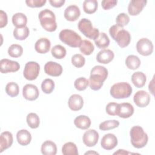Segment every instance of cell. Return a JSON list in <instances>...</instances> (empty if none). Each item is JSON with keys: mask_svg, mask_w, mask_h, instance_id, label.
<instances>
[{"mask_svg": "<svg viewBox=\"0 0 155 155\" xmlns=\"http://www.w3.org/2000/svg\"><path fill=\"white\" fill-rule=\"evenodd\" d=\"M108 74L107 69L103 66L96 65L92 68L88 79L90 88L94 91L100 90L107 78Z\"/></svg>", "mask_w": 155, "mask_h": 155, "instance_id": "1", "label": "cell"}, {"mask_svg": "<svg viewBox=\"0 0 155 155\" xmlns=\"http://www.w3.org/2000/svg\"><path fill=\"white\" fill-rule=\"evenodd\" d=\"M109 33L111 38L116 41L118 45L121 48L127 47L131 41L130 33L124 30L122 27L117 24L112 25L109 29Z\"/></svg>", "mask_w": 155, "mask_h": 155, "instance_id": "2", "label": "cell"}, {"mask_svg": "<svg viewBox=\"0 0 155 155\" xmlns=\"http://www.w3.org/2000/svg\"><path fill=\"white\" fill-rule=\"evenodd\" d=\"M39 19L42 27L47 31L53 32L57 28L54 13L49 9H44L39 13Z\"/></svg>", "mask_w": 155, "mask_h": 155, "instance_id": "3", "label": "cell"}, {"mask_svg": "<svg viewBox=\"0 0 155 155\" xmlns=\"http://www.w3.org/2000/svg\"><path fill=\"white\" fill-rule=\"evenodd\" d=\"M130 134L131 143L134 148H142L147 145L148 137L141 127L138 125L133 127L130 130Z\"/></svg>", "mask_w": 155, "mask_h": 155, "instance_id": "4", "label": "cell"}, {"mask_svg": "<svg viewBox=\"0 0 155 155\" xmlns=\"http://www.w3.org/2000/svg\"><path fill=\"white\" fill-rule=\"evenodd\" d=\"M59 38L62 42L73 48L79 47L82 42L81 37L74 31L69 29L61 30Z\"/></svg>", "mask_w": 155, "mask_h": 155, "instance_id": "5", "label": "cell"}, {"mask_svg": "<svg viewBox=\"0 0 155 155\" xmlns=\"http://www.w3.org/2000/svg\"><path fill=\"white\" fill-rule=\"evenodd\" d=\"M132 87L125 82L116 83L110 88V94L115 99H124L130 96L132 93Z\"/></svg>", "mask_w": 155, "mask_h": 155, "instance_id": "6", "label": "cell"}, {"mask_svg": "<svg viewBox=\"0 0 155 155\" xmlns=\"http://www.w3.org/2000/svg\"><path fill=\"white\" fill-rule=\"evenodd\" d=\"M78 29L87 38L95 40L99 35V31L97 28H94L91 22L87 19L83 18L78 22Z\"/></svg>", "mask_w": 155, "mask_h": 155, "instance_id": "7", "label": "cell"}, {"mask_svg": "<svg viewBox=\"0 0 155 155\" xmlns=\"http://www.w3.org/2000/svg\"><path fill=\"white\" fill-rule=\"evenodd\" d=\"M40 71V65L38 63L34 61H30L26 63L23 75L24 78L28 81H33L36 79Z\"/></svg>", "mask_w": 155, "mask_h": 155, "instance_id": "8", "label": "cell"}, {"mask_svg": "<svg viewBox=\"0 0 155 155\" xmlns=\"http://www.w3.org/2000/svg\"><path fill=\"white\" fill-rule=\"evenodd\" d=\"M153 48L152 42L147 38H141L136 44V50L142 56H146L151 54L153 51Z\"/></svg>", "mask_w": 155, "mask_h": 155, "instance_id": "9", "label": "cell"}, {"mask_svg": "<svg viewBox=\"0 0 155 155\" xmlns=\"http://www.w3.org/2000/svg\"><path fill=\"white\" fill-rule=\"evenodd\" d=\"M20 68V65L17 61L2 59L0 61V70L2 73L16 72Z\"/></svg>", "mask_w": 155, "mask_h": 155, "instance_id": "10", "label": "cell"}, {"mask_svg": "<svg viewBox=\"0 0 155 155\" xmlns=\"http://www.w3.org/2000/svg\"><path fill=\"white\" fill-rule=\"evenodd\" d=\"M22 95L25 99L32 101L38 99L39 95V91L36 85L28 84L24 86Z\"/></svg>", "mask_w": 155, "mask_h": 155, "instance_id": "11", "label": "cell"}, {"mask_svg": "<svg viewBox=\"0 0 155 155\" xmlns=\"http://www.w3.org/2000/svg\"><path fill=\"white\" fill-rule=\"evenodd\" d=\"M133 101L137 107L143 108L149 104L150 102V96L147 91L144 90H139L134 94Z\"/></svg>", "mask_w": 155, "mask_h": 155, "instance_id": "12", "label": "cell"}, {"mask_svg": "<svg viewBox=\"0 0 155 155\" xmlns=\"http://www.w3.org/2000/svg\"><path fill=\"white\" fill-rule=\"evenodd\" d=\"M99 136L95 130L90 129L86 131L83 135V142L88 147H94L97 143Z\"/></svg>", "mask_w": 155, "mask_h": 155, "instance_id": "13", "label": "cell"}, {"mask_svg": "<svg viewBox=\"0 0 155 155\" xmlns=\"http://www.w3.org/2000/svg\"><path fill=\"white\" fill-rule=\"evenodd\" d=\"M44 71L45 73L49 76L57 77L61 75L63 68L62 65L59 64L53 61H49L45 64Z\"/></svg>", "mask_w": 155, "mask_h": 155, "instance_id": "14", "label": "cell"}, {"mask_svg": "<svg viewBox=\"0 0 155 155\" xmlns=\"http://www.w3.org/2000/svg\"><path fill=\"white\" fill-rule=\"evenodd\" d=\"M101 147L106 150H111L117 145V138L112 133L105 134L101 141Z\"/></svg>", "mask_w": 155, "mask_h": 155, "instance_id": "15", "label": "cell"}, {"mask_svg": "<svg viewBox=\"0 0 155 155\" xmlns=\"http://www.w3.org/2000/svg\"><path fill=\"white\" fill-rule=\"evenodd\" d=\"M147 1L146 0H132L129 2L128 12L131 16L139 15L145 7Z\"/></svg>", "mask_w": 155, "mask_h": 155, "instance_id": "16", "label": "cell"}, {"mask_svg": "<svg viewBox=\"0 0 155 155\" xmlns=\"http://www.w3.org/2000/svg\"><path fill=\"white\" fill-rule=\"evenodd\" d=\"M81 15L79 8L76 5H70L68 6L64 13V18L68 21L73 22L76 21Z\"/></svg>", "mask_w": 155, "mask_h": 155, "instance_id": "17", "label": "cell"}, {"mask_svg": "<svg viewBox=\"0 0 155 155\" xmlns=\"http://www.w3.org/2000/svg\"><path fill=\"white\" fill-rule=\"evenodd\" d=\"M68 104L69 108L72 111H79L83 107L84 100L81 95L78 94H73L69 97Z\"/></svg>", "mask_w": 155, "mask_h": 155, "instance_id": "18", "label": "cell"}, {"mask_svg": "<svg viewBox=\"0 0 155 155\" xmlns=\"http://www.w3.org/2000/svg\"><path fill=\"white\" fill-rule=\"evenodd\" d=\"M13 142L12 134L9 131H4L0 135V153L10 148Z\"/></svg>", "mask_w": 155, "mask_h": 155, "instance_id": "19", "label": "cell"}, {"mask_svg": "<svg viewBox=\"0 0 155 155\" xmlns=\"http://www.w3.org/2000/svg\"><path fill=\"white\" fill-rule=\"evenodd\" d=\"M134 113V107L128 102L119 104L117 116L122 118H128Z\"/></svg>", "mask_w": 155, "mask_h": 155, "instance_id": "20", "label": "cell"}, {"mask_svg": "<svg viewBox=\"0 0 155 155\" xmlns=\"http://www.w3.org/2000/svg\"><path fill=\"white\" fill-rule=\"evenodd\" d=\"M114 56V52L112 50L110 49H103L97 54L96 60L101 64H107L113 59Z\"/></svg>", "mask_w": 155, "mask_h": 155, "instance_id": "21", "label": "cell"}, {"mask_svg": "<svg viewBox=\"0 0 155 155\" xmlns=\"http://www.w3.org/2000/svg\"><path fill=\"white\" fill-rule=\"evenodd\" d=\"M50 47V41L46 38H41L39 39L35 44V50L40 54H45L48 52Z\"/></svg>", "mask_w": 155, "mask_h": 155, "instance_id": "22", "label": "cell"}, {"mask_svg": "<svg viewBox=\"0 0 155 155\" xmlns=\"http://www.w3.org/2000/svg\"><path fill=\"white\" fill-rule=\"evenodd\" d=\"M16 139L18 143L22 146L28 145L31 140V135L27 130H21L16 134Z\"/></svg>", "mask_w": 155, "mask_h": 155, "instance_id": "23", "label": "cell"}, {"mask_svg": "<svg viewBox=\"0 0 155 155\" xmlns=\"http://www.w3.org/2000/svg\"><path fill=\"white\" fill-rule=\"evenodd\" d=\"M41 153L44 155H55L57 153L56 145L51 140L44 142L41 145Z\"/></svg>", "mask_w": 155, "mask_h": 155, "instance_id": "24", "label": "cell"}, {"mask_svg": "<svg viewBox=\"0 0 155 155\" xmlns=\"http://www.w3.org/2000/svg\"><path fill=\"white\" fill-rule=\"evenodd\" d=\"M91 123L90 119L85 115H80L76 117L74 120L75 126L81 130H87L90 128Z\"/></svg>", "mask_w": 155, "mask_h": 155, "instance_id": "25", "label": "cell"}, {"mask_svg": "<svg viewBox=\"0 0 155 155\" xmlns=\"http://www.w3.org/2000/svg\"><path fill=\"white\" fill-rule=\"evenodd\" d=\"M147 78L145 74L141 71H136L131 76V81L137 88L143 87L146 83Z\"/></svg>", "mask_w": 155, "mask_h": 155, "instance_id": "26", "label": "cell"}, {"mask_svg": "<svg viewBox=\"0 0 155 155\" xmlns=\"http://www.w3.org/2000/svg\"><path fill=\"white\" fill-rule=\"evenodd\" d=\"M13 24L16 28H22L26 26L27 22V16L22 13H16L12 16Z\"/></svg>", "mask_w": 155, "mask_h": 155, "instance_id": "27", "label": "cell"}, {"mask_svg": "<svg viewBox=\"0 0 155 155\" xmlns=\"http://www.w3.org/2000/svg\"><path fill=\"white\" fill-rule=\"evenodd\" d=\"M140 60L136 55L131 54L127 56L125 59V64L129 69L136 70L140 65Z\"/></svg>", "mask_w": 155, "mask_h": 155, "instance_id": "28", "label": "cell"}, {"mask_svg": "<svg viewBox=\"0 0 155 155\" xmlns=\"http://www.w3.org/2000/svg\"><path fill=\"white\" fill-rule=\"evenodd\" d=\"M94 43L98 48L103 49L108 47L110 44V39L107 34L102 32L99 33L98 37L94 40Z\"/></svg>", "mask_w": 155, "mask_h": 155, "instance_id": "29", "label": "cell"}, {"mask_svg": "<svg viewBox=\"0 0 155 155\" xmlns=\"http://www.w3.org/2000/svg\"><path fill=\"white\" fill-rule=\"evenodd\" d=\"M62 153L64 155H78V148L73 142L65 143L62 148Z\"/></svg>", "mask_w": 155, "mask_h": 155, "instance_id": "30", "label": "cell"}, {"mask_svg": "<svg viewBox=\"0 0 155 155\" xmlns=\"http://www.w3.org/2000/svg\"><path fill=\"white\" fill-rule=\"evenodd\" d=\"M29 33L30 31L27 26L22 28H15L13 32L14 38L20 41L25 39L28 36Z\"/></svg>", "mask_w": 155, "mask_h": 155, "instance_id": "31", "label": "cell"}, {"mask_svg": "<svg viewBox=\"0 0 155 155\" xmlns=\"http://www.w3.org/2000/svg\"><path fill=\"white\" fill-rule=\"evenodd\" d=\"M97 9V1L96 0H85L83 2V10L87 14H92Z\"/></svg>", "mask_w": 155, "mask_h": 155, "instance_id": "32", "label": "cell"}, {"mask_svg": "<svg viewBox=\"0 0 155 155\" xmlns=\"http://www.w3.org/2000/svg\"><path fill=\"white\" fill-rule=\"evenodd\" d=\"M79 47L81 52L87 56L90 55L94 50L93 44L88 40H82Z\"/></svg>", "mask_w": 155, "mask_h": 155, "instance_id": "33", "label": "cell"}, {"mask_svg": "<svg viewBox=\"0 0 155 155\" xmlns=\"http://www.w3.org/2000/svg\"><path fill=\"white\" fill-rule=\"evenodd\" d=\"M51 53L54 58L61 59L65 56L67 51L65 47L61 45H56L51 48Z\"/></svg>", "mask_w": 155, "mask_h": 155, "instance_id": "34", "label": "cell"}, {"mask_svg": "<svg viewBox=\"0 0 155 155\" xmlns=\"http://www.w3.org/2000/svg\"><path fill=\"white\" fill-rule=\"evenodd\" d=\"M27 123L28 125L33 129L37 128L39 126L40 120L37 114L35 113H30L27 114L26 118Z\"/></svg>", "mask_w": 155, "mask_h": 155, "instance_id": "35", "label": "cell"}, {"mask_svg": "<svg viewBox=\"0 0 155 155\" xmlns=\"http://www.w3.org/2000/svg\"><path fill=\"white\" fill-rule=\"evenodd\" d=\"M23 53V48L19 44H12L8 49V54L12 58H19Z\"/></svg>", "mask_w": 155, "mask_h": 155, "instance_id": "36", "label": "cell"}, {"mask_svg": "<svg viewBox=\"0 0 155 155\" xmlns=\"http://www.w3.org/2000/svg\"><path fill=\"white\" fill-rule=\"evenodd\" d=\"M5 92L9 96L12 97L17 96L19 92L18 85L14 82H8L5 86Z\"/></svg>", "mask_w": 155, "mask_h": 155, "instance_id": "37", "label": "cell"}, {"mask_svg": "<svg viewBox=\"0 0 155 155\" xmlns=\"http://www.w3.org/2000/svg\"><path fill=\"white\" fill-rule=\"evenodd\" d=\"M119 125V122L117 120H105L100 124L99 128L102 131L110 130L117 128Z\"/></svg>", "mask_w": 155, "mask_h": 155, "instance_id": "38", "label": "cell"}, {"mask_svg": "<svg viewBox=\"0 0 155 155\" xmlns=\"http://www.w3.org/2000/svg\"><path fill=\"white\" fill-rule=\"evenodd\" d=\"M41 89L45 94H50L54 89V82L51 79H45L41 84Z\"/></svg>", "mask_w": 155, "mask_h": 155, "instance_id": "39", "label": "cell"}, {"mask_svg": "<svg viewBox=\"0 0 155 155\" xmlns=\"http://www.w3.org/2000/svg\"><path fill=\"white\" fill-rule=\"evenodd\" d=\"M88 85V80L84 77H81L76 79L74 82L75 88L79 91H83L85 90Z\"/></svg>", "mask_w": 155, "mask_h": 155, "instance_id": "40", "label": "cell"}, {"mask_svg": "<svg viewBox=\"0 0 155 155\" xmlns=\"http://www.w3.org/2000/svg\"><path fill=\"white\" fill-rule=\"evenodd\" d=\"M85 58L81 54H74L71 58L72 64L77 68H81L83 67L85 64Z\"/></svg>", "mask_w": 155, "mask_h": 155, "instance_id": "41", "label": "cell"}, {"mask_svg": "<svg viewBox=\"0 0 155 155\" xmlns=\"http://www.w3.org/2000/svg\"><path fill=\"white\" fill-rule=\"evenodd\" d=\"M116 22L117 25L120 26V27H124L130 22V17L129 16L125 13H119L116 19Z\"/></svg>", "mask_w": 155, "mask_h": 155, "instance_id": "42", "label": "cell"}, {"mask_svg": "<svg viewBox=\"0 0 155 155\" xmlns=\"http://www.w3.org/2000/svg\"><path fill=\"white\" fill-rule=\"evenodd\" d=\"M119 110V104L116 102H110L108 103L105 108L106 112L110 116H116L117 115Z\"/></svg>", "mask_w": 155, "mask_h": 155, "instance_id": "43", "label": "cell"}, {"mask_svg": "<svg viewBox=\"0 0 155 155\" xmlns=\"http://www.w3.org/2000/svg\"><path fill=\"white\" fill-rule=\"evenodd\" d=\"M46 0H27L25 1V3L27 6L32 8L41 7L46 3Z\"/></svg>", "mask_w": 155, "mask_h": 155, "instance_id": "44", "label": "cell"}, {"mask_svg": "<svg viewBox=\"0 0 155 155\" xmlns=\"http://www.w3.org/2000/svg\"><path fill=\"white\" fill-rule=\"evenodd\" d=\"M117 3V0H104L102 1V7L104 10H109L113 8Z\"/></svg>", "mask_w": 155, "mask_h": 155, "instance_id": "45", "label": "cell"}, {"mask_svg": "<svg viewBox=\"0 0 155 155\" xmlns=\"http://www.w3.org/2000/svg\"><path fill=\"white\" fill-rule=\"evenodd\" d=\"M8 19L7 15L5 12L3 10H0V28H3L5 27L7 24Z\"/></svg>", "mask_w": 155, "mask_h": 155, "instance_id": "46", "label": "cell"}, {"mask_svg": "<svg viewBox=\"0 0 155 155\" xmlns=\"http://www.w3.org/2000/svg\"><path fill=\"white\" fill-rule=\"evenodd\" d=\"M65 2V0H50L49 1V2L51 4V5L56 8H59L62 7L64 4Z\"/></svg>", "mask_w": 155, "mask_h": 155, "instance_id": "47", "label": "cell"}, {"mask_svg": "<svg viewBox=\"0 0 155 155\" xmlns=\"http://www.w3.org/2000/svg\"><path fill=\"white\" fill-rule=\"evenodd\" d=\"M114 154H130V153L125 151L124 150H118L117 152H115L113 153Z\"/></svg>", "mask_w": 155, "mask_h": 155, "instance_id": "48", "label": "cell"}, {"mask_svg": "<svg viewBox=\"0 0 155 155\" xmlns=\"http://www.w3.org/2000/svg\"><path fill=\"white\" fill-rule=\"evenodd\" d=\"M99 154L97 152H95V151H88V152H86L85 153V154Z\"/></svg>", "mask_w": 155, "mask_h": 155, "instance_id": "49", "label": "cell"}]
</instances>
